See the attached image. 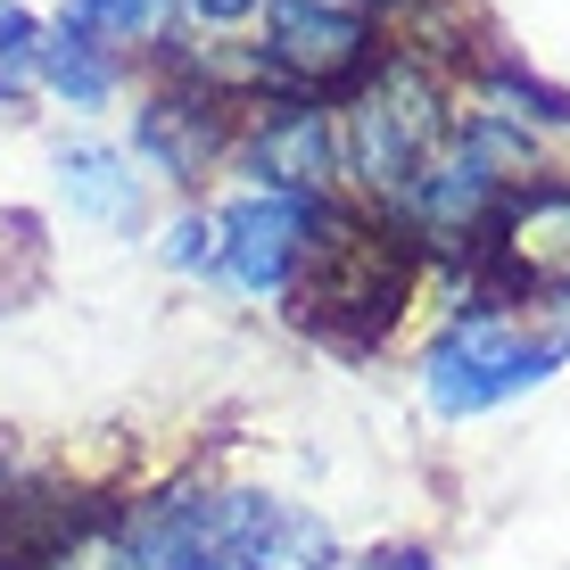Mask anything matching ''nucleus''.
I'll return each mask as SVG.
<instances>
[{
	"label": "nucleus",
	"mask_w": 570,
	"mask_h": 570,
	"mask_svg": "<svg viewBox=\"0 0 570 570\" xmlns=\"http://www.w3.org/2000/svg\"><path fill=\"white\" fill-rule=\"evenodd\" d=\"M570 364V323L554 314H529V306H455L439 331H430L414 381L422 405L439 422H480L521 405L529 389H546Z\"/></svg>",
	"instance_id": "7ed1b4c3"
},
{
	"label": "nucleus",
	"mask_w": 570,
	"mask_h": 570,
	"mask_svg": "<svg viewBox=\"0 0 570 570\" xmlns=\"http://www.w3.org/2000/svg\"><path fill=\"white\" fill-rule=\"evenodd\" d=\"M463 273V306H570V174H529L497 207L480 257Z\"/></svg>",
	"instance_id": "20e7f679"
},
{
	"label": "nucleus",
	"mask_w": 570,
	"mask_h": 570,
	"mask_svg": "<svg viewBox=\"0 0 570 570\" xmlns=\"http://www.w3.org/2000/svg\"><path fill=\"white\" fill-rule=\"evenodd\" d=\"M58 26L108 42L116 58H132V67H157V58L183 50V33H190L183 26V0H67Z\"/></svg>",
	"instance_id": "9b49d317"
},
{
	"label": "nucleus",
	"mask_w": 570,
	"mask_h": 570,
	"mask_svg": "<svg viewBox=\"0 0 570 570\" xmlns=\"http://www.w3.org/2000/svg\"><path fill=\"white\" fill-rule=\"evenodd\" d=\"M257 9L265 0H183V26L190 33H240V26H257Z\"/></svg>",
	"instance_id": "4468645a"
},
{
	"label": "nucleus",
	"mask_w": 570,
	"mask_h": 570,
	"mask_svg": "<svg viewBox=\"0 0 570 570\" xmlns=\"http://www.w3.org/2000/svg\"><path fill=\"white\" fill-rule=\"evenodd\" d=\"M422 282H430V257L389 215H372L356 199H331L323 240H314V257H306L282 314L306 340L340 347V356H372V347L397 340V323L414 314Z\"/></svg>",
	"instance_id": "f03ea898"
},
{
	"label": "nucleus",
	"mask_w": 570,
	"mask_h": 570,
	"mask_svg": "<svg viewBox=\"0 0 570 570\" xmlns=\"http://www.w3.org/2000/svg\"><path fill=\"white\" fill-rule=\"evenodd\" d=\"M42 17L26 0H0V108H26L33 100V75H42Z\"/></svg>",
	"instance_id": "f8f14e48"
},
{
	"label": "nucleus",
	"mask_w": 570,
	"mask_h": 570,
	"mask_svg": "<svg viewBox=\"0 0 570 570\" xmlns=\"http://www.w3.org/2000/svg\"><path fill=\"white\" fill-rule=\"evenodd\" d=\"M33 91H42V100H58L67 116H108V108L132 91V58H116L108 42H91V33H75V26H58V17H50Z\"/></svg>",
	"instance_id": "9d476101"
},
{
	"label": "nucleus",
	"mask_w": 570,
	"mask_h": 570,
	"mask_svg": "<svg viewBox=\"0 0 570 570\" xmlns=\"http://www.w3.org/2000/svg\"><path fill=\"white\" fill-rule=\"evenodd\" d=\"M323 215H331V199L248 190L240 183L224 207H215V232H224V265H215V282L240 289V298H257V306H289L314 240H323Z\"/></svg>",
	"instance_id": "6e6552de"
},
{
	"label": "nucleus",
	"mask_w": 570,
	"mask_h": 570,
	"mask_svg": "<svg viewBox=\"0 0 570 570\" xmlns=\"http://www.w3.org/2000/svg\"><path fill=\"white\" fill-rule=\"evenodd\" d=\"M232 174L248 190H298V199H347L340 166V108L306 100V91H257L240 108V141Z\"/></svg>",
	"instance_id": "0eeeda50"
},
{
	"label": "nucleus",
	"mask_w": 570,
	"mask_h": 570,
	"mask_svg": "<svg viewBox=\"0 0 570 570\" xmlns=\"http://www.w3.org/2000/svg\"><path fill=\"white\" fill-rule=\"evenodd\" d=\"M347 9H364V17H381V26H397V17H422L430 0H347Z\"/></svg>",
	"instance_id": "2eb2a0df"
},
{
	"label": "nucleus",
	"mask_w": 570,
	"mask_h": 570,
	"mask_svg": "<svg viewBox=\"0 0 570 570\" xmlns=\"http://www.w3.org/2000/svg\"><path fill=\"white\" fill-rule=\"evenodd\" d=\"M141 75H149V91H141V108H132V157H141V174L174 183L183 199H199V183L232 174L240 100H232L224 83H207L183 50H166Z\"/></svg>",
	"instance_id": "39448f33"
},
{
	"label": "nucleus",
	"mask_w": 570,
	"mask_h": 570,
	"mask_svg": "<svg viewBox=\"0 0 570 570\" xmlns=\"http://www.w3.org/2000/svg\"><path fill=\"white\" fill-rule=\"evenodd\" d=\"M331 108H340L347 199L372 207V215H397L405 199H414V183L430 174V157H439L446 132L463 125L455 67H446L430 42H389Z\"/></svg>",
	"instance_id": "f257e3e1"
},
{
	"label": "nucleus",
	"mask_w": 570,
	"mask_h": 570,
	"mask_svg": "<svg viewBox=\"0 0 570 570\" xmlns=\"http://www.w3.org/2000/svg\"><path fill=\"white\" fill-rule=\"evenodd\" d=\"M381 50H389V26L347 9V0H265L257 9V67L273 91L340 100Z\"/></svg>",
	"instance_id": "423d86ee"
},
{
	"label": "nucleus",
	"mask_w": 570,
	"mask_h": 570,
	"mask_svg": "<svg viewBox=\"0 0 570 570\" xmlns=\"http://www.w3.org/2000/svg\"><path fill=\"white\" fill-rule=\"evenodd\" d=\"M157 257H166L174 273H199V282H215V265H224V232H215V207L183 199L166 224V240H157Z\"/></svg>",
	"instance_id": "ddd939ff"
},
{
	"label": "nucleus",
	"mask_w": 570,
	"mask_h": 570,
	"mask_svg": "<svg viewBox=\"0 0 570 570\" xmlns=\"http://www.w3.org/2000/svg\"><path fill=\"white\" fill-rule=\"evenodd\" d=\"M364 570H430V554H422V546H381Z\"/></svg>",
	"instance_id": "dca6fc26"
},
{
	"label": "nucleus",
	"mask_w": 570,
	"mask_h": 570,
	"mask_svg": "<svg viewBox=\"0 0 570 570\" xmlns=\"http://www.w3.org/2000/svg\"><path fill=\"white\" fill-rule=\"evenodd\" d=\"M50 174H58V199H67V215H83V224H100V232H141V224H149L141 157L116 149V141H100V132L58 141Z\"/></svg>",
	"instance_id": "1a4fd4ad"
}]
</instances>
